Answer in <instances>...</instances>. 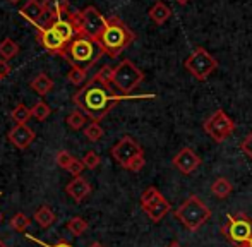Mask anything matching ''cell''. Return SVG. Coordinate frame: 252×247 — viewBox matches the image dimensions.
I'll list each match as a JSON object with an SVG mask.
<instances>
[{
    "label": "cell",
    "mask_w": 252,
    "mask_h": 247,
    "mask_svg": "<svg viewBox=\"0 0 252 247\" xmlns=\"http://www.w3.org/2000/svg\"><path fill=\"white\" fill-rule=\"evenodd\" d=\"M129 98L130 96L115 93L112 86H106L93 77L90 83H86L74 94L72 101L88 119H91V122H100L119 101L129 100Z\"/></svg>",
    "instance_id": "1"
},
{
    "label": "cell",
    "mask_w": 252,
    "mask_h": 247,
    "mask_svg": "<svg viewBox=\"0 0 252 247\" xmlns=\"http://www.w3.org/2000/svg\"><path fill=\"white\" fill-rule=\"evenodd\" d=\"M134 40H136L134 31L120 17L112 16L108 17L106 28L96 38V43L100 45L103 54L108 55L110 59H117L127 47H130Z\"/></svg>",
    "instance_id": "2"
},
{
    "label": "cell",
    "mask_w": 252,
    "mask_h": 247,
    "mask_svg": "<svg viewBox=\"0 0 252 247\" xmlns=\"http://www.w3.org/2000/svg\"><path fill=\"white\" fill-rule=\"evenodd\" d=\"M60 55L65 61H69L72 67H81V69L88 70L105 54H103L100 45L96 43V40L86 36V34H77Z\"/></svg>",
    "instance_id": "3"
},
{
    "label": "cell",
    "mask_w": 252,
    "mask_h": 247,
    "mask_svg": "<svg viewBox=\"0 0 252 247\" xmlns=\"http://www.w3.org/2000/svg\"><path fill=\"white\" fill-rule=\"evenodd\" d=\"M175 218L187 230L196 232L211 218V210L199 196L192 194L175 210Z\"/></svg>",
    "instance_id": "4"
},
{
    "label": "cell",
    "mask_w": 252,
    "mask_h": 247,
    "mask_svg": "<svg viewBox=\"0 0 252 247\" xmlns=\"http://www.w3.org/2000/svg\"><path fill=\"white\" fill-rule=\"evenodd\" d=\"M70 21H72L74 28H76V34H86V36L96 40L101 34V31L106 28L108 17H105L96 7L88 5L81 12L69 14Z\"/></svg>",
    "instance_id": "5"
},
{
    "label": "cell",
    "mask_w": 252,
    "mask_h": 247,
    "mask_svg": "<svg viewBox=\"0 0 252 247\" xmlns=\"http://www.w3.org/2000/svg\"><path fill=\"white\" fill-rule=\"evenodd\" d=\"M144 81V72L129 59H124L113 69L112 84L117 88L120 94H130Z\"/></svg>",
    "instance_id": "6"
},
{
    "label": "cell",
    "mask_w": 252,
    "mask_h": 247,
    "mask_svg": "<svg viewBox=\"0 0 252 247\" xmlns=\"http://www.w3.org/2000/svg\"><path fill=\"white\" fill-rule=\"evenodd\" d=\"M221 234L235 247H247L252 239V220L246 213L228 215L226 223L221 227Z\"/></svg>",
    "instance_id": "7"
},
{
    "label": "cell",
    "mask_w": 252,
    "mask_h": 247,
    "mask_svg": "<svg viewBox=\"0 0 252 247\" xmlns=\"http://www.w3.org/2000/svg\"><path fill=\"white\" fill-rule=\"evenodd\" d=\"M186 69L196 77L197 81H206L218 67V61L209 54L206 48L197 47L196 50L190 52V55L184 62Z\"/></svg>",
    "instance_id": "8"
},
{
    "label": "cell",
    "mask_w": 252,
    "mask_h": 247,
    "mask_svg": "<svg viewBox=\"0 0 252 247\" xmlns=\"http://www.w3.org/2000/svg\"><path fill=\"white\" fill-rule=\"evenodd\" d=\"M204 132L211 137L215 143H223L225 139H228L235 130V122L220 108L213 115H209L202 124Z\"/></svg>",
    "instance_id": "9"
},
{
    "label": "cell",
    "mask_w": 252,
    "mask_h": 247,
    "mask_svg": "<svg viewBox=\"0 0 252 247\" xmlns=\"http://www.w3.org/2000/svg\"><path fill=\"white\" fill-rule=\"evenodd\" d=\"M110 153H112L113 160H115L117 163L124 168L127 163H129V161H132L136 156L144 154V151H143V148L139 146V143H137L134 137L124 136L122 139H120L119 143H117L115 146L110 150Z\"/></svg>",
    "instance_id": "10"
},
{
    "label": "cell",
    "mask_w": 252,
    "mask_h": 247,
    "mask_svg": "<svg viewBox=\"0 0 252 247\" xmlns=\"http://www.w3.org/2000/svg\"><path fill=\"white\" fill-rule=\"evenodd\" d=\"M173 167L184 175H190L192 172H196L201 165V156L192 150V148L186 146L173 156L172 160Z\"/></svg>",
    "instance_id": "11"
},
{
    "label": "cell",
    "mask_w": 252,
    "mask_h": 247,
    "mask_svg": "<svg viewBox=\"0 0 252 247\" xmlns=\"http://www.w3.org/2000/svg\"><path fill=\"white\" fill-rule=\"evenodd\" d=\"M7 137H9V141L17 148V150L24 151L26 148H30L31 144H33L34 132H33V129H30V127L26 125V124H16V125L9 130Z\"/></svg>",
    "instance_id": "12"
},
{
    "label": "cell",
    "mask_w": 252,
    "mask_h": 247,
    "mask_svg": "<svg viewBox=\"0 0 252 247\" xmlns=\"http://www.w3.org/2000/svg\"><path fill=\"white\" fill-rule=\"evenodd\" d=\"M40 41L47 50L55 52V54H62L65 50L67 43L62 38L57 34V31L53 28H40Z\"/></svg>",
    "instance_id": "13"
},
{
    "label": "cell",
    "mask_w": 252,
    "mask_h": 247,
    "mask_svg": "<svg viewBox=\"0 0 252 247\" xmlns=\"http://www.w3.org/2000/svg\"><path fill=\"white\" fill-rule=\"evenodd\" d=\"M65 190H67V194L76 201V203H81V201H84L91 194V185L86 179L79 175V177L72 179V181L67 184Z\"/></svg>",
    "instance_id": "14"
},
{
    "label": "cell",
    "mask_w": 252,
    "mask_h": 247,
    "mask_svg": "<svg viewBox=\"0 0 252 247\" xmlns=\"http://www.w3.org/2000/svg\"><path fill=\"white\" fill-rule=\"evenodd\" d=\"M53 30L57 31V34H59L60 38H62L63 41H65L67 45L70 43V41L74 40V38L77 36L76 34V28H74L72 21H70L69 14L67 16H62V17H57V19L52 21V26Z\"/></svg>",
    "instance_id": "15"
},
{
    "label": "cell",
    "mask_w": 252,
    "mask_h": 247,
    "mask_svg": "<svg viewBox=\"0 0 252 247\" xmlns=\"http://www.w3.org/2000/svg\"><path fill=\"white\" fill-rule=\"evenodd\" d=\"M19 14L23 17H26L30 23L38 24V23H40V19L47 12H45L43 2H40V0H28V2L19 9Z\"/></svg>",
    "instance_id": "16"
},
{
    "label": "cell",
    "mask_w": 252,
    "mask_h": 247,
    "mask_svg": "<svg viewBox=\"0 0 252 247\" xmlns=\"http://www.w3.org/2000/svg\"><path fill=\"white\" fill-rule=\"evenodd\" d=\"M170 210H172V204H170L165 197H159L156 203H153L151 206H148L146 210H143V211L150 216V220L153 223H158V221H161L163 218L170 213Z\"/></svg>",
    "instance_id": "17"
},
{
    "label": "cell",
    "mask_w": 252,
    "mask_h": 247,
    "mask_svg": "<svg viewBox=\"0 0 252 247\" xmlns=\"http://www.w3.org/2000/svg\"><path fill=\"white\" fill-rule=\"evenodd\" d=\"M170 17H172V9H170L163 0H156L155 5L150 9V19L155 24L161 26V24H165Z\"/></svg>",
    "instance_id": "18"
},
{
    "label": "cell",
    "mask_w": 252,
    "mask_h": 247,
    "mask_svg": "<svg viewBox=\"0 0 252 247\" xmlns=\"http://www.w3.org/2000/svg\"><path fill=\"white\" fill-rule=\"evenodd\" d=\"M45 12L50 14L52 19L62 17L69 12V2L67 0H43Z\"/></svg>",
    "instance_id": "19"
},
{
    "label": "cell",
    "mask_w": 252,
    "mask_h": 247,
    "mask_svg": "<svg viewBox=\"0 0 252 247\" xmlns=\"http://www.w3.org/2000/svg\"><path fill=\"white\" fill-rule=\"evenodd\" d=\"M211 192L215 194V197H218V199H226V197L233 192V184L226 177H218L213 181Z\"/></svg>",
    "instance_id": "20"
},
{
    "label": "cell",
    "mask_w": 252,
    "mask_h": 247,
    "mask_svg": "<svg viewBox=\"0 0 252 247\" xmlns=\"http://www.w3.org/2000/svg\"><path fill=\"white\" fill-rule=\"evenodd\" d=\"M31 90H33L34 93L40 94V96H45V94L50 93L53 90V81L47 76V74L41 72L31 81Z\"/></svg>",
    "instance_id": "21"
},
{
    "label": "cell",
    "mask_w": 252,
    "mask_h": 247,
    "mask_svg": "<svg viewBox=\"0 0 252 247\" xmlns=\"http://www.w3.org/2000/svg\"><path fill=\"white\" fill-rule=\"evenodd\" d=\"M33 220L36 221L38 225H40L41 228H50L53 223H55V220H57V216H55V213L50 210V208L45 204V206H41L40 210L34 213V216H33Z\"/></svg>",
    "instance_id": "22"
},
{
    "label": "cell",
    "mask_w": 252,
    "mask_h": 247,
    "mask_svg": "<svg viewBox=\"0 0 252 247\" xmlns=\"http://www.w3.org/2000/svg\"><path fill=\"white\" fill-rule=\"evenodd\" d=\"M17 54H19V45L14 40L3 38V40L0 41V55H2L3 61H10V59H14Z\"/></svg>",
    "instance_id": "23"
},
{
    "label": "cell",
    "mask_w": 252,
    "mask_h": 247,
    "mask_svg": "<svg viewBox=\"0 0 252 247\" xmlns=\"http://www.w3.org/2000/svg\"><path fill=\"white\" fill-rule=\"evenodd\" d=\"M10 117H12V121L17 124H28V121H30L33 115H31V108H28L24 103H19L14 107L12 112H10Z\"/></svg>",
    "instance_id": "24"
},
{
    "label": "cell",
    "mask_w": 252,
    "mask_h": 247,
    "mask_svg": "<svg viewBox=\"0 0 252 247\" xmlns=\"http://www.w3.org/2000/svg\"><path fill=\"white\" fill-rule=\"evenodd\" d=\"M67 228H69V232L72 235L79 237V235H83L84 232L88 230V221L84 220V218H81V216H74V218H70V220L67 221Z\"/></svg>",
    "instance_id": "25"
},
{
    "label": "cell",
    "mask_w": 252,
    "mask_h": 247,
    "mask_svg": "<svg viewBox=\"0 0 252 247\" xmlns=\"http://www.w3.org/2000/svg\"><path fill=\"white\" fill-rule=\"evenodd\" d=\"M159 197H163V194L159 192L155 185L148 187V189L143 192V196H141V208H143V210H146L148 206H151L153 203H156Z\"/></svg>",
    "instance_id": "26"
},
{
    "label": "cell",
    "mask_w": 252,
    "mask_h": 247,
    "mask_svg": "<svg viewBox=\"0 0 252 247\" xmlns=\"http://www.w3.org/2000/svg\"><path fill=\"white\" fill-rule=\"evenodd\" d=\"M86 121H88V117L79 110V108H77V110H72L69 114V117H67V124H69V127H70V129H74V130L83 129Z\"/></svg>",
    "instance_id": "27"
},
{
    "label": "cell",
    "mask_w": 252,
    "mask_h": 247,
    "mask_svg": "<svg viewBox=\"0 0 252 247\" xmlns=\"http://www.w3.org/2000/svg\"><path fill=\"white\" fill-rule=\"evenodd\" d=\"M86 77H88V70L81 69V67H72V69L69 70V74H67V81H69L70 84H74V86L84 84Z\"/></svg>",
    "instance_id": "28"
},
{
    "label": "cell",
    "mask_w": 252,
    "mask_h": 247,
    "mask_svg": "<svg viewBox=\"0 0 252 247\" xmlns=\"http://www.w3.org/2000/svg\"><path fill=\"white\" fill-rule=\"evenodd\" d=\"M52 114V110H50V107H48L45 101H36V103L31 107V115H33L36 121H47L48 119V115Z\"/></svg>",
    "instance_id": "29"
},
{
    "label": "cell",
    "mask_w": 252,
    "mask_h": 247,
    "mask_svg": "<svg viewBox=\"0 0 252 247\" xmlns=\"http://www.w3.org/2000/svg\"><path fill=\"white\" fill-rule=\"evenodd\" d=\"M84 136L90 143H98V141L103 137V129L98 122H91L90 125L84 129Z\"/></svg>",
    "instance_id": "30"
},
{
    "label": "cell",
    "mask_w": 252,
    "mask_h": 247,
    "mask_svg": "<svg viewBox=\"0 0 252 247\" xmlns=\"http://www.w3.org/2000/svg\"><path fill=\"white\" fill-rule=\"evenodd\" d=\"M31 225V220L24 213H16L10 218V227L16 232H24Z\"/></svg>",
    "instance_id": "31"
},
{
    "label": "cell",
    "mask_w": 252,
    "mask_h": 247,
    "mask_svg": "<svg viewBox=\"0 0 252 247\" xmlns=\"http://www.w3.org/2000/svg\"><path fill=\"white\" fill-rule=\"evenodd\" d=\"M113 69L115 67H110V65H103L96 74H94V79L100 81V83L106 84V86H113L112 81H113Z\"/></svg>",
    "instance_id": "32"
},
{
    "label": "cell",
    "mask_w": 252,
    "mask_h": 247,
    "mask_svg": "<svg viewBox=\"0 0 252 247\" xmlns=\"http://www.w3.org/2000/svg\"><path fill=\"white\" fill-rule=\"evenodd\" d=\"M72 160H74V156L65 150H60L59 153L55 154V163L59 165L60 168H63V170L69 168V165L72 163Z\"/></svg>",
    "instance_id": "33"
},
{
    "label": "cell",
    "mask_w": 252,
    "mask_h": 247,
    "mask_svg": "<svg viewBox=\"0 0 252 247\" xmlns=\"http://www.w3.org/2000/svg\"><path fill=\"white\" fill-rule=\"evenodd\" d=\"M83 161H84V165H86V168H88V170H94V168H98V167H100V163H101V158H100V154H98V153H94V151H88V153L84 154Z\"/></svg>",
    "instance_id": "34"
},
{
    "label": "cell",
    "mask_w": 252,
    "mask_h": 247,
    "mask_svg": "<svg viewBox=\"0 0 252 247\" xmlns=\"http://www.w3.org/2000/svg\"><path fill=\"white\" fill-rule=\"evenodd\" d=\"M144 165H146V158H144V154H139V156H136L132 161H129L124 168L129 172H141L144 168Z\"/></svg>",
    "instance_id": "35"
},
{
    "label": "cell",
    "mask_w": 252,
    "mask_h": 247,
    "mask_svg": "<svg viewBox=\"0 0 252 247\" xmlns=\"http://www.w3.org/2000/svg\"><path fill=\"white\" fill-rule=\"evenodd\" d=\"M84 168H86L84 161H83V160H79V158H74L72 163H70V165H69V168H67V172H69V174H72L74 177H79V175L84 172Z\"/></svg>",
    "instance_id": "36"
},
{
    "label": "cell",
    "mask_w": 252,
    "mask_h": 247,
    "mask_svg": "<svg viewBox=\"0 0 252 247\" xmlns=\"http://www.w3.org/2000/svg\"><path fill=\"white\" fill-rule=\"evenodd\" d=\"M240 150H242V153L246 154L249 160H252V132H249L244 137V141L240 143Z\"/></svg>",
    "instance_id": "37"
},
{
    "label": "cell",
    "mask_w": 252,
    "mask_h": 247,
    "mask_svg": "<svg viewBox=\"0 0 252 247\" xmlns=\"http://www.w3.org/2000/svg\"><path fill=\"white\" fill-rule=\"evenodd\" d=\"M10 70H12L10 69V63L2 59V61H0V77H2V79L3 77H7L10 74Z\"/></svg>",
    "instance_id": "38"
},
{
    "label": "cell",
    "mask_w": 252,
    "mask_h": 247,
    "mask_svg": "<svg viewBox=\"0 0 252 247\" xmlns=\"http://www.w3.org/2000/svg\"><path fill=\"white\" fill-rule=\"evenodd\" d=\"M52 247H72L69 244V242H65V241H60V242H57L55 246H52Z\"/></svg>",
    "instance_id": "39"
},
{
    "label": "cell",
    "mask_w": 252,
    "mask_h": 247,
    "mask_svg": "<svg viewBox=\"0 0 252 247\" xmlns=\"http://www.w3.org/2000/svg\"><path fill=\"white\" fill-rule=\"evenodd\" d=\"M166 247H184L182 244H180V242L179 241H172V242H170V244L168 246H166Z\"/></svg>",
    "instance_id": "40"
},
{
    "label": "cell",
    "mask_w": 252,
    "mask_h": 247,
    "mask_svg": "<svg viewBox=\"0 0 252 247\" xmlns=\"http://www.w3.org/2000/svg\"><path fill=\"white\" fill-rule=\"evenodd\" d=\"M177 3H179V5H187V3L190 2V0H175Z\"/></svg>",
    "instance_id": "41"
},
{
    "label": "cell",
    "mask_w": 252,
    "mask_h": 247,
    "mask_svg": "<svg viewBox=\"0 0 252 247\" xmlns=\"http://www.w3.org/2000/svg\"><path fill=\"white\" fill-rule=\"evenodd\" d=\"M90 247H105V246L100 244V242H93V244H91Z\"/></svg>",
    "instance_id": "42"
},
{
    "label": "cell",
    "mask_w": 252,
    "mask_h": 247,
    "mask_svg": "<svg viewBox=\"0 0 252 247\" xmlns=\"http://www.w3.org/2000/svg\"><path fill=\"white\" fill-rule=\"evenodd\" d=\"M0 247H7V244H5V242L2 241V239H0Z\"/></svg>",
    "instance_id": "43"
},
{
    "label": "cell",
    "mask_w": 252,
    "mask_h": 247,
    "mask_svg": "<svg viewBox=\"0 0 252 247\" xmlns=\"http://www.w3.org/2000/svg\"><path fill=\"white\" fill-rule=\"evenodd\" d=\"M247 247H252V239H251V241H249V244H247Z\"/></svg>",
    "instance_id": "44"
},
{
    "label": "cell",
    "mask_w": 252,
    "mask_h": 247,
    "mask_svg": "<svg viewBox=\"0 0 252 247\" xmlns=\"http://www.w3.org/2000/svg\"><path fill=\"white\" fill-rule=\"evenodd\" d=\"M10 2H17V0H10Z\"/></svg>",
    "instance_id": "45"
},
{
    "label": "cell",
    "mask_w": 252,
    "mask_h": 247,
    "mask_svg": "<svg viewBox=\"0 0 252 247\" xmlns=\"http://www.w3.org/2000/svg\"><path fill=\"white\" fill-rule=\"evenodd\" d=\"M0 81H2V77H0Z\"/></svg>",
    "instance_id": "46"
}]
</instances>
